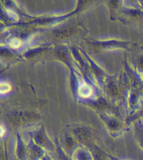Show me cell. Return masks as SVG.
Segmentation results:
<instances>
[{
	"label": "cell",
	"mask_w": 143,
	"mask_h": 160,
	"mask_svg": "<svg viewBox=\"0 0 143 160\" xmlns=\"http://www.w3.org/2000/svg\"><path fill=\"white\" fill-rule=\"evenodd\" d=\"M33 138L38 146L46 148V150L50 151H53L55 150L54 145L47 138L43 128L40 129L39 131L35 132L33 134Z\"/></svg>",
	"instance_id": "6da1fadb"
},
{
	"label": "cell",
	"mask_w": 143,
	"mask_h": 160,
	"mask_svg": "<svg viewBox=\"0 0 143 160\" xmlns=\"http://www.w3.org/2000/svg\"><path fill=\"white\" fill-rule=\"evenodd\" d=\"M77 139H79L82 143H90L89 142L91 141L92 138L91 133L89 130L85 127H77L74 129L73 132Z\"/></svg>",
	"instance_id": "7a4b0ae2"
},
{
	"label": "cell",
	"mask_w": 143,
	"mask_h": 160,
	"mask_svg": "<svg viewBox=\"0 0 143 160\" xmlns=\"http://www.w3.org/2000/svg\"><path fill=\"white\" fill-rule=\"evenodd\" d=\"M43 150L40 148L35 146L34 143H30L28 152L29 160H42L43 156Z\"/></svg>",
	"instance_id": "3957f363"
},
{
	"label": "cell",
	"mask_w": 143,
	"mask_h": 160,
	"mask_svg": "<svg viewBox=\"0 0 143 160\" xmlns=\"http://www.w3.org/2000/svg\"><path fill=\"white\" fill-rule=\"evenodd\" d=\"M17 156L18 160H28V153L20 136H17Z\"/></svg>",
	"instance_id": "277c9868"
},
{
	"label": "cell",
	"mask_w": 143,
	"mask_h": 160,
	"mask_svg": "<svg viewBox=\"0 0 143 160\" xmlns=\"http://www.w3.org/2000/svg\"><path fill=\"white\" fill-rule=\"evenodd\" d=\"M103 120L105 121L106 123L108 125L109 129L113 133H116L118 134L120 133L121 130V126L120 122L117 121V120L113 119V118H103Z\"/></svg>",
	"instance_id": "5b68a950"
},
{
	"label": "cell",
	"mask_w": 143,
	"mask_h": 160,
	"mask_svg": "<svg viewBox=\"0 0 143 160\" xmlns=\"http://www.w3.org/2000/svg\"><path fill=\"white\" fill-rule=\"evenodd\" d=\"M74 160H94L91 154L84 148H79L76 150L73 155Z\"/></svg>",
	"instance_id": "8992f818"
},
{
	"label": "cell",
	"mask_w": 143,
	"mask_h": 160,
	"mask_svg": "<svg viewBox=\"0 0 143 160\" xmlns=\"http://www.w3.org/2000/svg\"><path fill=\"white\" fill-rule=\"evenodd\" d=\"M135 138L139 146L143 149V124L140 120L135 126Z\"/></svg>",
	"instance_id": "52a82bcc"
},
{
	"label": "cell",
	"mask_w": 143,
	"mask_h": 160,
	"mask_svg": "<svg viewBox=\"0 0 143 160\" xmlns=\"http://www.w3.org/2000/svg\"><path fill=\"white\" fill-rule=\"evenodd\" d=\"M92 148L93 150L91 151V155L94 160H110L112 159V158L103 152L98 147L94 146Z\"/></svg>",
	"instance_id": "ba28073f"
},
{
	"label": "cell",
	"mask_w": 143,
	"mask_h": 160,
	"mask_svg": "<svg viewBox=\"0 0 143 160\" xmlns=\"http://www.w3.org/2000/svg\"><path fill=\"white\" fill-rule=\"evenodd\" d=\"M78 92L81 97H84V98H87V97L91 96L92 93H93V90L89 85L84 83L80 86Z\"/></svg>",
	"instance_id": "9c48e42d"
},
{
	"label": "cell",
	"mask_w": 143,
	"mask_h": 160,
	"mask_svg": "<svg viewBox=\"0 0 143 160\" xmlns=\"http://www.w3.org/2000/svg\"><path fill=\"white\" fill-rule=\"evenodd\" d=\"M64 145L67 148H69L70 150H73L76 146V142L71 136H66L64 138Z\"/></svg>",
	"instance_id": "30bf717a"
},
{
	"label": "cell",
	"mask_w": 143,
	"mask_h": 160,
	"mask_svg": "<svg viewBox=\"0 0 143 160\" xmlns=\"http://www.w3.org/2000/svg\"><path fill=\"white\" fill-rule=\"evenodd\" d=\"M11 90V86L9 83L6 82H2L1 85H0V91L2 94L7 93Z\"/></svg>",
	"instance_id": "8fae6325"
},
{
	"label": "cell",
	"mask_w": 143,
	"mask_h": 160,
	"mask_svg": "<svg viewBox=\"0 0 143 160\" xmlns=\"http://www.w3.org/2000/svg\"><path fill=\"white\" fill-rule=\"evenodd\" d=\"M11 46L14 48H19L21 46V42L18 39H13L11 41Z\"/></svg>",
	"instance_id": "7c38bea8"
},
{
	"label": "cell",
	"mask_w": 143,
	"mask_h": 160,
	"mask_svg": "<svg viewBox=\"0 0 143 160\" xmlns=\"http://www.w3.org/2000/svg\"><path fill=\"white\" fill-rule=\"evenodd\" d=\"M59 160H71V159H68L67 157L65 155L64 153H60V156H59Z\"/></svg>",
	"instance_id": "4fadbf2b"
},
{
	"label": "cell",
	"mask_w": 143,
	"mask_h": 160,
	"mask_svg": "<svg viewBox=\"0 0 143 160\" xmlns=\"http://www.w3.org/2000/svg\"><path fill=\"white\" fill-rule=\"evenodd\" d=\"M6 133V129H4V127H3V125L1 126V136H4V134Z\"/></svg>",
	"instance_id": "5bb4252c"
},
{
	"label": "cell",
	"mask_w": 143,
	"mask_h": 160,
	"mask_svg": "<svg viewBox=\"0 0 143 160\" xmlns=\"http://www.w3.org/2000/svg\"><path fill=\"white\" fill-rule=\"evenodd\" d=\"M42 160H52V159H50V158H48V157H46V158H43L42 159Z\"/></svg>",
	"instance_id": "9a60e30c"
}]
</instances>
